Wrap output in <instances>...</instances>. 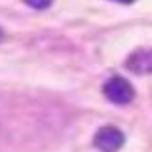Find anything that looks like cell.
<instances>
[{
	"label": "cell",
	"instance_id": "6da1fadb",
	"mask_svg": "<svg viewBox=\"0 0 152 152\" xmlns=\"http://www.w3.org/2000/svg\"><path fill=\"white\" fill-rule=\"evenodd\" d=\"M103 93H104V97L114 104H127L135 97V89H133L131 82L126 80V78H122V76H112V78H108L103 86Z\"/></svg>",
	"mask_w": 152,
	"mask_h": 152
},
{
	"label": "cell",
	"instance_id": "7a4b0ae2",
	"mask_svg": "<svg viewBox=\"0 0 152 152\" xmlns=\"http://www.w3.org/2000/svg\"><path fill=\"white\" fill-rule=\"evenodd\" d=\"M124 141H126L124 133L114 126L101 127V129L95 133V139H93L95 146H97L101 152H118L122 148Z\"/></svg>",
	"mask_w": 152,
	"mask_h": 152
},
{
	"label": "cell",
	"instance_id": "3957f363",
	"mask_svg": "<svg viewBox=\"0 0 152 152\" xmlns=\"http://www.w3.org/2000/svg\"><path fill=\"white\" fill-rule=\"evenodd\" d=\"M126 66L133 74H152V50L148 48L135 50L127 57Z\"/></svg>",
	"mask_w": 152,
	"mask_h": 152
},
{
	"label": "cell",
	"instance_id": "277c9868",
	"mask_svg": "<svg viewBox=\"0 0 152 152\" xmlns=\"http://www.w3.org/2000/svg\"><path fill=\"white\" fill-rule=\"evenodd\" d=\"M51 2H53V0H25L27 6H31L34 10H46L48 6H51Z\"/></svg>",
	"mask_w": 152,
	"mask_h": 152
},
{
	"label": "cell",
	"instance_id": "5b68a950",
	"mask_svg": "<svg viewBox=\"0 0 152 152\" xmlns=\"http://www.w3.org/2000/svg\"><path fill=\"white\" fill-rule=\"evenodd\" d=\"M114 2H120V4H133L135 0H114Z\"/></svg>",
	"mask_w": 152,
	"mask_h": 152
},
{
	"label": "cell",
	"instance_id": "8992f818",
	"mask_svg": "<svg viewBox=\"0 0 152 152\" xmlns=\"http://www.w3.org/2000/svg\"><path fill=\"white\" fill-rule=\"evenodd\" d=\"M2 38H4V34H2V31H0V40H2Z\"/></svg>",
	"mask_w": 152,
	"mask_h": 152
}]
</instances>
